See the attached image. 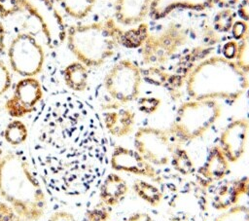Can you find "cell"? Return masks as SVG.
I'll return each instance as SVG.
<instances>
[{
    "instance_id": "6da1fadb",
    "label": "cell",
    "mask_w": 249,
    "mask_h": 221,
    "mask_svg": "<svg viewBox=\"0 0 249 221\" xmlns=\"http://www.w3.org/2000/svg\"><path fill=\"white\" fill-rule=\"evenodd\" d=\"M0 197L23 221H38L46 212L47 197L27 160L10 151L0 159Z\"/></svg>"
},
{
    "instance_id": "7a4b0ae2",
    "label": "cell",
    "mask_w": 249,
    "mask_h": 221,
    "mask_svg": "<svg viewBox=\"0 0 249 221\" xmlns=\"http://www.w3.org/2000/svg\"><path fill=\"white\" fill-rule=\"evenodd\" d=\"M249 88V79L237 64L223 55H213L197 63L186 79L191 99H223L234 102Z\"/></svg>"
},
{
    "instance_id": "3957f363",
    "label": "cell",
    "mask_w": 249,
    "mask_h": 221,
    "mask_svg": "<svg viewBox=\"0 0 249 221\" xmlns=\"http://www.w3.org/2000/svg\"><path fill=\"white\" fill-rule=\"evenodd\" d=\"M121 28L111 18L67 27L66 44L76 59L89 67L101 66L119 44Z\"/></svg>"
},
{
    "instance_id": "277c9868",
    "label": "cell",
    "mask_w": 249,
    "mask_h": 221,
    "mask_svg": "<svg viewBox=\"0 0 249 221\" xmlns=\"http://www.w3.org/2000/svg\"><path fill=\"white\" fill-rule=\"evenodd\" d=\"M222 115L217 100L191 99L178 107L168 129L172 139L179 144L203 136Z\"/></svg>"
},
{
    "instance_id": "5b68a950",
    "label": "cell",
    "mask_w": 249,
    "mask_h": 221,
    "mask_svg": "<svg viewBox=\"0 0 249 221\" xmlns=\"http://www.w3.org/2000/svg\"><path fill=\"white\" fill-rule=\"evenodd\" d=\"M21 9L36 22L49 49H56L66 41L67 26L53 0H21Z\"/></svg>"
},
{
    "instance_id": "8992f818",
    "label": "cell",
    "mask_w": 249,
    "mask_h": 221,
    "mask_svg": "<svg viewBox=\"0 0 249 221\" xmlns=\"http://www.w3.org/2000/svg\"><path fill=\"white\" fill-rule=\"evenodd\" d=\"M8 58L14 72L25 77H35L43 70L46 59L44 47L29 32L17 34L8 49Z\"/></svg>"
},
{
    "instance_id": "52a82bcc",
    "label": "cell",
    "mask_w": 249,
    "mask_h": 221,
    "mask_svg": "<svg viewBox=\"0 0 249 221\" xmlns=\"http://www.w3.org/2000/svg\"><path fill=\"white\" fill-rule=\"evenodd\" d=\"M142 71L129 59H121L106 73L103 84L107 93L118 103L134 101L140 93Z\"/></svg>"
},
{
    "instance_id": "ba28073f",
    "label": "cell",
    "mask_w": 249,
    "mask_h": 221,
    "mask_svg": "<svg viewBox=\"0 0 249 221\" xmlns=\"http://www.w3.org/2000/svg\"><path fill=\"white\" fill-rule=\"evenodd\" d=\"M188 34L184 27L175 22L168 23L160 33L148 35L142 49L146 64L160 65L170 59L187 43Z\"/></svg>"
},
{
    "instance_id": "9c48e42d",
    "label": "cell",
    "mask_w": 249,
    "mask_h": 221,
    "mask_svg": "<svg viewBox=\"0 0 249 221\" xmlns=\"http://www.w3.org/2000/svg\"><path fill=\"white\" fill-rule=\"evenodd\" d=\"M133 144L134 149L154 166L169 164L176 146L168 130L154 127L139 128L134 134Z\"/></svg>"
},
{
    "instance_id": "30bf717a",
    "label": "cell",
    "mask_w": 249,
    "mask_h": 221,
    "mask_svg": "<svg viewBox=\"0 0 249 221\" xmlns=\"http://www.w3.org/2000/svg\"><path fill=\"white\" fill-rule=\"evenodd\" d=\"M43 97V89L36 77L21 78L17 82L14 92L4 104L6 112L15 119L32 113Z\"/></svg>"
},
{
    "instance_id": "8fae6325",
    "label": "cell",
    "mask_w": 249,
    "mask_h": 221,
    "mask_svg": "<svg viewBox=\"0 0 249 221\" xmlns=\"http://www.w3.org/2000/svg\"><path fill=\"white\" fill-rule=\"evenodd\" d=\"M110 166L119 172L133 174L154 182H160V176L155 166L147 162L135 149L116 146L111 154Z\"/></svg>"
},
{
    "instance_id": "7c38bea8",
    "label": "cell",
    "mask_w": 249,
    "mask_h": 221,
    "mask_svg": "<svg viewBox=\"0 0 249 221\" xmlns=\"http://www.w3.org/2000/svg\"><path fill=\"white\" fill-rule=\"evenodd\" d=\"M248 133L249 121L244 118L233 120L221 132L219 146L231 164L238 162L245 153Z\"/></svg>"
},
{
    "instance_id": "4fadbf2b",
    "label": "cell",
    "mask_w": 249,
    "mask_h": 221,
    "mask_svg": "<svg viewBox=\"0 0 249 221\" xmlns=\"http://www.w3.org/2000/svg\"><path fill=\"white\" fill-rule=\"evenodd\" d=\"M151 3L152 0H116L115 18L126 26L139 24L149 15Z\"/></svg>"
},
{
    "instance_id": "5bb4252c",
    "label": "cell",
    "mask_w": 249,
    "mask_h": 221,
    "mask_svg": "<svg viewBox=\"0 0 249 221\" xmlns=\"http://www.w3.org/2000/svg\"><path fill=\"white\" fill-rule=\"evenodd\" d=\"M247 179L243 177L227 181L220 185L212 197V205L217 210H228L238 204L240 198L246 195Z\"/></svg>"
},
{
    "instance_id": "9a60e30c",
    "label": "cell",
    "mask_w": 249,
    "mask_h": 221,
    "mask_svg": "<svg viewBox=\"0 0 249 221\" xmlns=\"http://www.w3.org/2000/svg\"><path fill=\"white\" fill-rule=\"evenodd\" d=\"M213 0H152L150 18L158 20L168 16L176 9L204 11L213 6Z\"/></svg>"
},
{
    "instance_id": "2e32d148",
    "label": "cell",
    "mask_w": 249,
    "mask_h": 221,
    "mask_svg": "<svg viewBox=\"0 0 249 221\" xmlns=\"http://www.w3.org/2000/svg\"><path fill=\"white\" fill-rule=\"evenodd\" d=\"M231 163L223 153L219 145L212 146L208 152L205 162L200 167L201 177L209 182H218L223 180L230 172Z\"/></svg>"
},
{
    "instance_id": "e0dca14e",
    "label": "cell",
    "mask_w": 249,
    "mask_h": 221,
    "mask_svg": "<svg viewBox=\"0 0 249 221\" xmlns=\"http://www.w3.org/2000/svg\"><path fill=\"white\" fill-rule=\"evenodd\" d=\"M103 121L110 134L115 137H124L134 129L135 114L128 108H113L104 113Z\"/></svg>"
},
{
    "instance_id": "ac0fdd59",
    "label": "cell",
    "mask_w": 249,
    "mask_h": 221,
    "mask_svg": "<svg viewBox=\"0 0 249 221\" xmlns=\"http://www.w3.org/2000/svg\"><path fill=\"white\" fill-rule=\"evenodd\" d=\"M129 191L127 182L118 173L111 172L103 180L99 189L100 202L109 207L120 204Z\"/></svg>"
},
{
    "instance_id": "d6986e66",
    "label": "cell",
    "mask_w": 249,
    "mask_h": 221,
    "mask_svg": "<svg viewBox=\"0 0 249 221\" xmlns=\"http://www.w3.org/2000/svg\"><path fill=\"white\" fill-rule=\"evenodd\" d=\"M66 86L75 92H84L89 84L88 67L80 61L69 63L63 70Z\"/></svg>"
},
{
    "instance_id": "ffe728a7",
    "label": "cell",
    "mask_w": 249,
    "mask_h": 221,
    "mask_svg": "<svg viewBox=\"0 0 249 221\" xmlns=\"http://www.w3.org/2000/svg\"><path fill=\"white\" fill-rule=\"evenodd\" d=\"M132 190L140 200L153 207L159 206L163 200V195L160 188L145 179L134 180Z\"/></svg>"
},
{
    "instance_id": "44dd1931",
    "label": "cell",
    "mask_w": 249,
    "mask_h": 221,
    "mask_svg": "<svg viewBox=\"0 0 249 221\" xmlns=\"http://www.w3.org/2000/svg\"><path fill=\"white\" fill-rule=\"evenodd\" d=\"M57 7L70 18L83 19L93 10L96 0H53Z\"/></svg>"
},
{
    "instance_id": "7402d4cb",
    "label": "cell",
    "mask_w": 249,
    "mask_h": 221,
    "mask_svg": "<svg viewBox=\"0 0 249 221\" xmlns=\"http://www.w3.org/2000/svg\"><path fill=\"white\" fill-rule=\"evenodd\" d=\"M149 35L148 24L141 22L137 27L124 31L121 29L119 44L127 48H138L143 46Z\"/></svg>"
},
{
    "instance_id": "603a6c76",
    "label": "cell",
    "mask_w": 249,
    "mask_h": 221,
    "mask_svg": "<svg viewBox=\"0 0 249 221\" xmlns=\"http://www.w3.org/2000/svg\"><path fill=\"white\" fill-rule=\"evenodd\" d=\"M170 163L173 168L182 175H190L195 170V163L189 152L179 144L175 146Z\"/></svg>"
},
{
    "instance_id": "cb8c5ba5",
    "label": "cell",
    "mask_w": 249,
    "mask_h": 221,
    "mask_svg": "<svg viewBox=\"0 0 249 221\" xmlns=\"http://www.w3.org/2000/svg\"><path fill=\"white\" fill-rule=\"evenodd\" d=\"M28 137V129L26 125L18 120L15 119L11 121L4 129V138L6 142L13 146L21 145L26 141Z\"/></svg>"
},
{
    "instance_id": "d4e9b609",
    "label": "cell",
    "mask_w": 249,
    "mask_h": 221,
    "mask_svg": "<svg viewBox=\"0 0 249 221\" xmlns=\"http://www.w3.org/2000/svg\"><path fill=\"white\" fill-rule=\"evenodd\" d=\"M214 221H249V206L238 203L228 210L222 211Z\"/></svg>"
},
{
    "instance_id": "484cf974",
    "label": "cell",
    "mask_w": 249,
    "mask_h": 221,
    "mask_svg": "<svg viewBox=\"0 0 249 221\" xmlns=\"http://www.w3.org/2000/svg\"><path fill=\"white\" fill-rule=\"evenodd\" d=\"M235 63L246 74L249 73V29L237 46Z\"/></svg>"
},
{
    "instance_id": "4316f807",
    "label": "cell",
    "mask_w": 249,
    "mask_h": 221,
    "mask_svg": "<svg viewBox=\"0 0 249 221\" xmlns=\"http://www.w3.org/2000/svg\"><path fill=\"white\" fill-rule=\"evenodd\" d=\"M234 22V13L231 9H222L213 19L214 28L219 32H228Z\"/></svg>"
},
{
    "instance_id": "83f0119b",
    "label": "cell",
    "mask_w": 249,
    "mask_h": 221,
    "mask_svg": "<svg viewBox=\"0 0 249 221\" xmlns=\"http://www.w3.org/2000/svg\"><path fill=\"white\" fill-rule=\"evenodd\" d=\"M110 218L111 207L101 202L89 208L85 213L86 221H109Z\"/></svg>"
},
{
    "instance_id": "f1b7e54d",
    "label": "cell",
    "mask_w": 249,
    "mask_h": 221,
    "mask_svg": "<svg viewBox=\"0 0 249 221\" xmlns=\"http://www.w3.org/2000/svg\"><path fill=\"white\" fill-rule=\"evenodd\" d=\"M142 78L148 83L156 86H161L167 81V75L156 66H152L145 71H142Z\"/></svg>"
},
{
    "instance_id": "f546056e",
    "label": "cell",
    "mask_w": 249,
    "mask_h": 221,
    "mask_svg": "<svg viewBox=\"0 0 249 221\" xmlns=\"http://www.w3.org/2000/svg\"><path fill=\"white\" fill-rule=\"evenodd\" d=\"M21 12V0H0V18H6Z\"/></svg>"
},
{
    "instance_id": "4dcf8cb0",
    "label": "cell",
    "mask_w": 249,
    "mask_h": 221,
    "mask_svg": "<svg viewBox=\"0 0 249 221\" xmlns=\"http://www.w3.org/2000/svg\"><path fill=\"white\" fill-rule=\"evenodd\" d=\"M137 106L142 113L154 114L160 106V99L155 96H144L138 99Z\"/></svg>"
},
{
    "instance_id": "1f68e13d",
    "label": "cell",
    "mask_w": 249,
    "mask_h": 221,
    "mask_svg": "<svg viewBox=\"0 0 249 221\" xmlns=\"http://www.w3.org/2000/svg\"><path fill=\"white\" fill-rule=\"evenodd\" d=\"M12 85L11 72L6 63L0 59V96H2Z\"/></svg>"
},
{
    "instance_id": "d6a6232c",
    "label": "cell",
    "mask_w": 249,
    "mask_h": 221,
    "mask_svg": "<svg viewBox=\"0 0 249 221\" xmlns=\"http://www.w3.org/2000/svg\"><path fill=\"white\" fill-rule=\"evenodd\" d=\"M0 221H23V219L9 203L0 202Z\"/></svg>"
},
{
    "instance_id": "836d02e7",
    "label": "cell",
    "mask_w": 249,
    "mask_h": 221,
    "mask_svg": "<svg viewBox=\"0 0 249 221\" xmlns=\"http://www.w3.org/2000/svg\"><path fill=\"white\" fill-rule=\"evenodd\" d=\"M249 26L244 20H236L231 26V35L235 40H241L247 33Z\"/></svg>"
},
{
    "instance_id": "e575fe53",
    "label": "cell",
    "mask_w": 249,
    "mask_h": 221,
    "mask_svg": "<svg viewBox=\"0 0 249 221\" xmlns=\"http://www.w3.org/2000/svg\"><path fill=\"white\" fill-rule=\"evenodd\" d=\"M237 46H238V43H236L235 41H229L225 43L222 48L223 56L231 60L235 58L237 54Z\"/></svg>"
},
{
    "instance_id": "d590c367",
    "label": "cell",
    "mask_w": 249,
    "mask_h": 221,
    "mask_svg": "<svg viewBox=\"0 0 249 221\" xmlns=\"http://www.w3.org/2000/svg\"><path fill=\"white\" fill-rule=\"evenodd\" d=\"M47 221H77V219L71 212L65 210H58L53 212Z\"/></svg>"
},
{
    "instance_id": "8d00e7d4",
    "label": "cell",
    "mask_w": 249,
    "mask_h": 221,
    "mask_svg": "<svg viewBox=\"0 0 249 221\" xmlns=\"http://www.w3.org/2000/svg\"><path fill=\"white\" fill-rule=\"evenodd\" d=\"M119 221H156V219L147 212H134Z\"/></svg>"
},
{
    "instance_id": "74e56055",
    "label": "cell",
    "mask_w": 249,
    "mask_h": 221,
    "mask_svg": "<svg viewBox=\"0 0 249 221\" xmlns=\"http://www.w3.org/2000/svg\"><path fill=\"white\" fill-rule=\"evenodd\" d=\"M237 14L244 21H249V0H242L237 8Z\"/></svg>"
},
{
    "instance_id": "f35d334b",
    "label": "cell",
    "mask_w": 249,
    "mask_h": 221,
    "mask_svg": "<svg viewBox=\"0 0 249 221\" xmlns=\"http://www.w3.org/2000/svg\"><path fill=\"white\" fill-rule=\"evenodd\" d=\"M238 0H213V3L223 9H230L233 7Z\"/></svg>"
},
{
    "instance_id": "ab89813d",
    "label": "cell",
    "mask_w": 249,
    "mask_h": 221,
    "mask_svg": "<svg viewBox=\"0 0 249 221\" xmlns=\"http://www.w3.org/2000/svg\"><path fill=\"white\" fill-rule=\"evenodd\" d=\"M5 37H6V29L3 23L0 22V54H2L6 48Z\"/></svg>"
},
{
    "instance_id": "60d3db41",
    "label": "cell",
    "mask_w": 249,
    "mask_h": 221,
    "mask_svg": "<svg viewBox=\"0 0 249 221\" xmlns=\"http://www.w3.org/2000/svg\"><path fill=\"white\" fill-rule=\"evenodd\" d=\"M246 195H247V197L249 198V177H248V179H247V192H246Z\"/></svg>"
},
{
    "instance_id": "b9f144b4",
    "label": "cell",
    "mask_w": 249,
    "mask_h": 221,
    "mask_svg": "<svg viewBox=\"0 0 249 221\" xmlns=\"http://www.w3.org/2000/svg\"><path fill=\"white\" fill-rule=\"evenodd\" d=\"M245 92H246V97H247V100H248V102H249V88L247 89V91H246Z\"/></svg>"
},
{
    "instance_id": "7bdbcfd3",
    "label": "cell",
    "mask_w": 249,
    "mask_h": 221,
    "mask_svg": "<svg viewBox=\"0 0 249 221\" xmlns=\"http://www.w3.org/2000/svg\"><path fill=\"white\" fill-rule=\"evenodd\" d=\"M1 157H2V150L0 149V159H1Z\"/></svg>"
}]
</instances>
